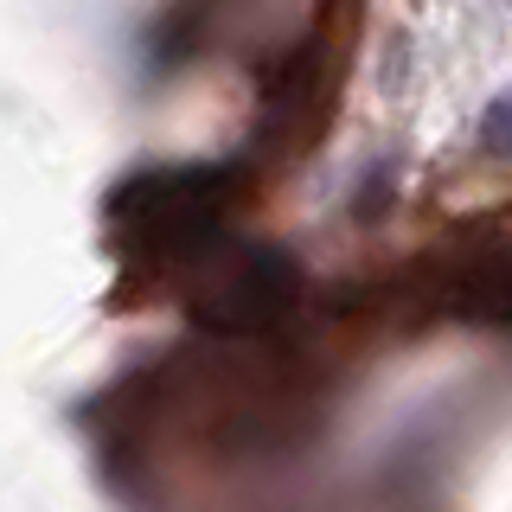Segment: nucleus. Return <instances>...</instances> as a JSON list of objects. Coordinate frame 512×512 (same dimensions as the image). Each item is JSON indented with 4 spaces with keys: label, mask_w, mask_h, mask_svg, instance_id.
<instances>
[{
    "label": "nucleus",
    "mask_w": 512,
    "mask_h": 512,
    "mask_svg": "<svg viewBox=\"0 0 512 512\" xmlns=\"http://www.w3.org/2000/svg\"><path fill=\"white\" fill-rule=\"evenodd\" d=\"M480 148L493 160H512V90L487 103V116H480Z\"/></svg>",
    "instance_id": "nucleus-1"
}]
</instances>
